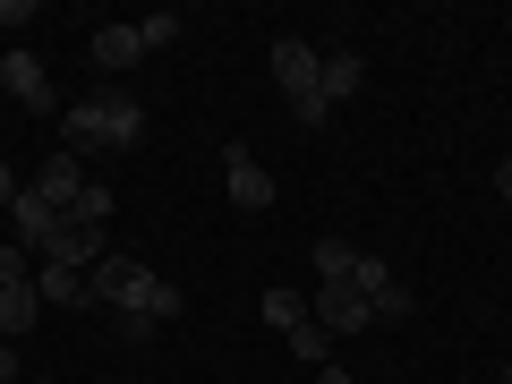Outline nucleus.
<instances>
[{
    "label": "nucleus",
    "mask_w": 512,
    "mask_h": 384,
    "mask_svg": "<svg viewBox=\"0 0 512 384\" xmlns=\"http://www.w3.org/2000/svg\"><path fill=\"white\" fill-rule=\"evenodd\" d=\"M137 137H146V111L128 103V94H86V103L60 111V154H77V163H86V154H103V146L128 154Z\"/></svg>",
    "instance_id": "f257e3e1"
},
{
    "label": "nucleus",
    "mask_w": 512,
    "mask_h": 384,
    "mask_svg": "<svg viewBox=\"0 0 512 384\" xmlns=\"http://www.w3.org/2000/svg\"><path fill=\"white\" fill-rule=\"evenodd\" d=\"M154 291H163V274H146L128 248H111L103 265L86 274V299L94 308H120V316H154Z\"/></svg>",
    "instance_id": "f03ea898"
},
{
    "label": "nucleus",
    "mask_w": 512,
    "mask_h": 384,
    "mask_svg": "<svg viewBox=\"0 0 512 384\" xmlns=\"http://www.w3.org/2000/svg\"><path fill=\"white\" fill-rule=\"evenodd\" d=\"M222 180H231V205H239V214H265V205H274V171L256 163L248 146H222Z\"/></svg>",
    "instance_id": "7ed1b4c3"
},
{
    "label": "nucleus",
    "mask_w": 512,
    "mask_h": 384,
    "mask_svg": "<svg viewBox=\"0 0 512 384\" xmlns=\"http://www.w3.org/2000/svg\"><path fill=\"white\" fill-rule=\"evenodd\" d=\"M308 316H316L325 333H367V325H376V308H367V299L350 291V282H325V291L308 299Z\"/></svg>",
    "instance_id": "20e7f679"
},
{
    "label": "nucleus",
    "mask_w": 512,
    "mask_h": 384,
    "mask_svg": "<svg viewBox=\"0 0 512 384\" xmlns=\"http://www.w3.org/2000/svg\"><path fill=\"white\" fill-rule=\"evenodd\" d=\"M316 69H325V52H308L299 35H282V43H274V77H282V94H291V111H299V103H316Z\"/></svg>",
    "instance_id": "39448f33"
},
{
    "label": "nucleus",
    "mask_w": 512,
    "mask_h": 384,
    "mask_svg": "<svg viewBox=\"0 0 512 384\" xmlns=\"http://www.w3.org/2000/svg\"><path fill=\"white\" fill-rule=\"evenodd\" d=\"M0 86L18 94L26 111H52V77H43V60H35V52H0Z\"/></svg>",
    "instance_id": "423d86ee"
},
{
    "label": "nucleus",
    "mask_w": 512,
    "mask_h": 384,
    "mask_svg": "<svg viewBox=\"0 0 512 384\" xmlns=\"http://www.w3.org/2000/svg\"><path fill=\"white\" fill-rule=\"evenodd\" d=\"M35 197L52 205V214H69V205L86 197V171H77V154H52V163L35 171Z\"/></svg>",
    "instance_id": "0eeeda50"
},
{
    "label": "nucleus",
    "mask_w": 512,
    "mask_h": 384,
    "mask_svg": "<svg viewBox=\"0 0 512 384\" xmlns=\"http://www.w3.org/2000/svg\"><path fill=\"white\" fill-rule=\"evenodd\" d=\"M359 77H367V60L359 52H325V69H316V103H342V94H359Z\"/></svg>",
    "instance_id": "6e6552de"
},
{
    "label": "nucleus",
    "mask_w": 512,
    "mask_h": 384,
    "mask_svg": "<svg viewBox=\"0 0 512 384\" xmlns=\"http://www.w3.org/2000/svg\"><path fill=\"white\" fill-rule=\"evenodd\" d=\"M9 222H18V239H26V248H52V231H60V214H52V205L35 197V188H18V205H9Z\"/></svg>",
    "instance_id": "1a4fd4ad"
},
{
    "label": "nucleus",
    "mask_w": 512,
    "mask_h": 384,
    "mask_svg": "<svg viewBox=\"0 0 512 384\" xmlns=\"http://www.w3.org/2000/svg\"><path fill=\"white\" fill-rule=\"evenodd\" d=\"M35 299H52V308H94L86 274H69V265H35Z\"/></svg>",
    "instance_id": "9d476101"
},
{
    "label": "nucleus",
    "mask_w": 512,
    "mask_h": 384,
    "mask_svg": "<svg viewBox=\"0 0 512 384\" xmlns=\"http://www.w3.org/2000/svg\"><path fill=\"white\" fill-rule=\"evenodd\" d=\"M94 60H103V69H137V60H146L137 26H94Z\"/></svg>",
    "instance_id": "9b49d317"
},
{
    "label": "nucleus",
    "mask_w": 512,
    "mask_h": 384,
    "mask_svg": "<svg viewBox=\"0 0 512 384\" xmlns=\"http://www.w3.org/2000/svg\"><path fill=\"white\" fill-rule=\"evenodd\" d=\"M35 308H43L35 282H0V333H26V325H35Z\"/></svg>",
    "instance_id": "f8f14e48"
},
{
    "label": "nucleus",
    "mask_w": 512,
    "mask_h": 384,
    "mask_svg": "<svg viewBox=\"0 0 512 384\" xmlns=\"http://www.w3.org/2000/svg\"><path fill=\"white\" fill-rule=\"evenodd\" d=\"M60 222H77V231H103V222H111V188H94V180H86V197H77Z\"/></svg>",
    "instance_id": "ddd939ff"
},
{
    "label": "nucleus",
    "mask_w": 512,
    "mask_h": 384,
    "mask_svg": "<svg viewBox=\"0 0 512 384\" xmlns=\"http://www.w3.org/2000/svg\"><path fill=\"white\" fill-rule=\"evenodd\" d=\"M265 325H274V333L308 325V299H299V291H265Z\"/></svg>",
    "instance_id": "4468645a"
},
{
    "label": "nucleus",
    "mask_w": 512,
    "mask_h": 384,
    "mask_svg": "<svg viewBox=\"0 0 512 384\" xmlns=\"http://www.w3.org/2000/svg\"><path fill=\"white\" fill-rule=\"evenodd\" d=\"M137 43H146V52H163V43H180V9H154V18H137Z\"/></svg>",
    "instance_id": "2eb2a0df"
},
{
    "label": "nucleus",
    "mask_w": 512,
    "mask_h": 384,
    "mask_svg": "<svg viewBox=\"0 0 512 384\" xmlns=\"http://www.w3.org/2000/svg\"><path fill=\"white\" fill-rule=\"evenodd\" d=\"M350 256H359V248H342V239H316V282H350Z\"/></svg>",
    "instance_id": "dca6fc26"
},
{
    "label": "nucleus",
    "mask_w": 512,
    "mask_h": 384,
    "mask_svg": "<svg viewBox=\"0 0 512 384\" xmlns=\"http://www.w3.org/2000/svg\"><path fill=\"white\" fill-rule=\"evenodd\" d=\"M325 342H333V333L316 325V316H308V325H291V350H299V359H308V367H325Z\"/></svg>",
    "instance_id": "f3484780"
},
{
    "label": "nucleus",
    "mask_w": 512,
    "mask_h": 384,
    "mask_svg": "<svg viewBox=\"0 0 512 384\" xmlns=\"http://www.w3.org/2000/svg\"><path fill=\"white\" fill-rule=\"evenodd\" d=\"M0 282H35L26 274V248H0Z\"/></svg>",
    "instance_id": "a211bd4d"
},
{
    "label": "nucleus",
    "mask_w": 512,
    "mask_h": 384,
    "mask_svg": "<svg viewBox=\"0 0 512 384\" xmlns=\"http://www.w3.org/2000/svg\"><path fill=\"white\" fill-rule=\"evenodd\" d=\"M0 205H18V171L9 163H0Z\"/></svg>",
    "instance_id": "6ab92c4d"
},
{
    "label": "nucleus",
    "mask_w": 512,
    "mask_h": 384,
    "mask_svg": "<svg viewBox=\"0 0 512 384\" xmlns=\"http://www.w3.org/2000/svg\"><path fill=\"white\" fill-rule=\"evenodd\" d=\"M0 384H18V350H0Z\"/></svg>",
    "instance_id": "aec40b11"
},
{
    "label": "nucleus",
    "mask_w": 512,
    "mask_h": 384,
    "mask_svg": "<svg viewBox=\"0 0 512 384\" xmlns=\"http://www.w3.org/2000/svg\"><path fill=\"white\" fill-rule=\"evenodd\" d=\"M316 384H350V376H342V367H333V359H325V367H316Z\"/></svg>",
    "instance_id": "412c9836"
},
{
    "label": "nucleus",
    "mask_w": 512,
    "mask_h": 384,
    "mask_svg": "<svg viewBox=\"0 0 512 384\" xmlns=\"http://www.w3.org/2000/svg\"><path fill=\"white\" fill-rule=\"evenodd\" d=\"M495 188H504V197H512V154H504V163H495Z\"/></svg>",
    "instance_id": "4be33fe9"
},
{
    "label": "nucleus",
    "mask_w": 512,
    "mask_h": 384,
    "mask_svg": "<svg viewBox=\"0 0 512 384\" xmlns=\"http://www.w3.org/2000/svg\"><path fill=\"white\" fill-rule=\"evenodd\" d=\"M504 384H512V367H504Z\"/></svg>",
    "instance_id": "5701e85b"
},
{
    "label": "nucleus",
    "mask_w": 512,
    "mask_h": 384,
    "mask_svg": "<svg viewBox=\"0 0 512 384\" xmlns=\"http://www.w3.org/2000/svg\"><path fill=\"white\" fill-rule=\"evenodd\" d=\"M43 384H52V376H43Z\"/></svg>",
    "instance_id": "b1692460"
}]
</instances>
